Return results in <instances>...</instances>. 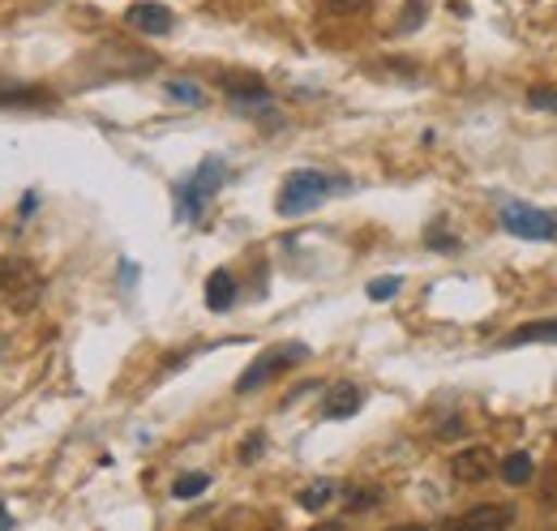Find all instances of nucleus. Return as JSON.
<instances>
[{
  "label": "nucleus",
  "instance_id": "5701e85b",
  "mask_svg": "<svg viewBox=\"0 0 557 531\" xmlns=\"http://www.w3.org/2000/svg\"><path fill=\"white\" fill-rule=\"evenodd\" d=\"M331 13H339V17H351V13H364L369 9V0H322Z\"/></svg>",
  "mask_w": 557,
  "mask_h": 531
},
{
  "label": "nucleus",
  "instance_id": "f3484780",
  "mask_svg": "<svg viewBox=\"0 0 557 531\" xmlns=\"http://www.w3.org/2000/svg\"><path fill=\"white\" fill-rule=\"evenodd\" d=\"M0 103H52L44 90H0Z\"/></svg>",
  "mask_w": 557,
  "mask_h": 531
},
{
  "label": "nucleus",
  "instance_id": "20e7f679",
  "mask_svg": "<svg viewBox=\"0 0 557 531\" xmlns=\"http://www.w3.org/2000/svg\"><path fill=\"white\" fill-rule=\"evenodd\" d=\"M502 227L510 236H523V240H554L557 236V219L549 210H536V206H523V201H506L502 206Z\"/></svg>",
  "mask_w": 557,
  "mask_h": 531
},
{
  "label": "nucleus",
  "instance_id": "393cba45",
  "mask_svg": "<svg viewBox=\"0 0 557 531\" xmlns=\"http://www.w3.org/2000/svg\"><path fill=\"white\" fill-rule=\"evenodd\" d=\"M0 528H9V510L4 506H0Z\"/></svg>",
  "mask_w": 557,
  "mask_h": 531
},
{
  "label": "nucleus",
  "instance_id": "423d86ee",
  "mask_svg": "<svg viewBox=\"0 0 557 531\" xmlns=\"http://www.w3.org/2000/svg\"><path fill=\"white\" fill-rule=\"evenodd\" d=\"M493 471H497V459H493L488 446H468V450H459V455L450 459V476H455L459 484H485Z\"/></svg>",
  "mask_w": 557,
  "mask_h": 531
},
{
  "label": "nucleus",
  "instance_id": "f257e3e1",
  "mask_svg": "<svg viewBox=\"0 0 557 531\" xmlns=\"http://www.w3.org/2000/svg\"><path fill=\"white\" fill-rule=\"evenodd\" d=\"M0 296L9 300V309L30 313L44 300V274L26 258H0Z\"/></svg>",
  "mask_w": 557,
  "mask_h": 531
},
{
  "label": "nucleus",
  "instance_id": "a211bd4d",
  "mask_svg": "<svg viewBox=\"0 0 557 531\" xmlns=\"http://www.w3.org/2000/svg\"><path fill=\"white\" fill-rule=\"evenodd\" d=\"M168 95L181 99V103H202V90L194 82H168Z\"/></svg>",
  "mask_w": 557,
  "mask_h": 531
},
{
  "label": "nucleus",
  "instance_id": "7ed1b4c3",
  "mask_svg": "<svg viewBox=\"0 0 557 531\" xmlns=\"http://www.w3.org/2000/svg\"><path fill=\"white\" fill-rule=\"evenodd\" d=\"M309 356V347L305 343H278L271 351H262L245 373H240V382H236V391L240 395H249V391H258V386H267L271 378H278L283 369H292V365H300Z\"/></svg>",
  "mask_w": 557,
  "mask_h": 531
},
{
  "label": "nucleus",
  "instance_id": "412c9836",
  "mask_svg": "<svg viewBox=\"0 0 557 531\" xmlns=\"http://www.w3.org/2000/svg\"><path fill=\"white\" fill-rule=\"evenodd\" d=\"M424 13H429V9H424V0H412V4H408V9L399 13L404 22H399L395 30H417V26H420V17H424Z\"/></svg>",
  "mask_w": 557,
  "mask_h": 531
},
{
  "label": "nucleus",
  "instance_id": "0eeeda50",
  "mask_svg": "<svg viewBox=\"0 0 557 531\" xmlns=\"http://www.w3.org/2000/svg\"><path fill=\"white\" fill-rule=\"evenodd\" d=\"M125 22H129L134 30H141V35H168V30L176 26L172 9H168V4H154V0H138V4H129Z\"/></svg>",
  "mask_w": 557,
  "mask_h": 531
},
{
  "label": "nucleus",
  "instance_id": "ddd939ff",
  "mask_svg": "<svg viewBox=\"0 0 557 531\" xmlns=\"http://www.w3.org/2000/svg\"><path fill=\"white\" fill-rule=\"evenodd\" d=\"M497 471H502V480H506V484H515V489H523V484L532 480V459H528L523 450H519V455H506V464L497 467Z\"/></svg>",
  "mask_w": 557,
  "mask_h": 531
},
{
  "label": "nucleus",
  "instance_id": "1a4fd4ad",
  "mask_svg": "<svg viewBox=\"0 0 557 531\" xmlns=\"http://www.w3.org/2000/svg\"><path fill=\"white\" fill-rule=\"evenodd\" d=\"M463 528H510L515 523V506H472L468 515H459Z\"/></svg>",
  "mask_w": 557,
  "mask_h": 531
},
{
  "label": "nucleus",
  "instance_id": "4be33fe9",
  "mask_svg": "<svg viewBox=\"0 0 557 531\" xmlns=\"http://www.w3.org/2000/svg\"><path fill=\"white\" fill-rule=\"evenodd\" d=\"M541 502L549 506V510H557V464L545 471V480H541Z\"/></svg>",
  "mask_w": 557,
  "mask_h": 531
},
{
  "label": "nucleus",
  "instance_id": "b1692460",
  "mask_svg": "<svg viewBox=\"0 0 557 531\" xmlns=\"http://www.w3.org/2000/svg\"><path fill=\"white\" fill-rule=\"evenodd\" d=\"M258 450H262V437H249V442H245V446H240V459H253V455H258Z\"/></svg>",
  "mask_w": 557,
  "mask_h": 531
},
{
  "label": "nucleus",
  "instance_id": "dca6fc26",
  "mask_svg": "<svg viewBox=\"0 0 557 531\" xmlns=\"http://www.w3.org/2000/svg\"><path fill=\"white\" fill-rule=\"evenodd\" d=\"M399 283H404L399 274H386V279H373V283H369V300H391V296L399 292Z\"/></svg>",
  "mask_w": 557,
  "mask_h": 531
},
{
  "label": "nucleus",
  "instance_id": "aec40b11",
  "mask_svg": "<svg viewBox=\"0 0 557 531\" xmlns=\"http://www.w3.org/2000/svg\"><path fill=\"white\" fill-rule=\"evenodd\" d=\"M377 506V489H351L348 493V510H373Z\"/></svg>",
  "mask_w": 557,
  "mask_h": 531
},
{
  "label": "nucleus",
  "instance_id": "9b49d317",
  "mask_svg": "<svg viewBox=\"0 0 557 531\" xmlns=\"http://www.w3.org/2000/svg\"><path fill=\"white\" fill-rule=\"evenodd\" d=\"M523 343H557V318L549 322H528L515 334H506V347H523Z\"/></svg>",
  "mask_w": 557,
  "mask_h": 531
},
{
  "label": "nucleus",
  "instance_id": "6e6552de",
  "mask_svg": "<svg viewBox=\"0 0 557 531\" xmlns=\"http://www.w3.org/2000/svg\"><path fill=\"white\" fill-rule=\"evenodd\" d=\"M360 403H364L360 386H351V382H339V386L326 395L322 411H326L331 420H348V416H356V411H360Z\"/></svg>",
  "mask_w": 557,
  "mask_h": 531
},
{
  "label": "nucleus",
  "instance_id": "6ab92c4d",
  "mask_svg": "<svg viewBox=\"0 0 557 531\" xmlns=\"http://www.w3.org/2000/svg\"><path fill=\"white\" fill-rule=\"evenodd\" d=\"M528 103L545 108V112H557V90L554 86H536V90H528Z\"/></svg>",
  "mask_w": 557,
  "mask_h": 531
},
{
  "label": "nucleus",
  "instance_id": "f8f14e48",
  "mask_svg": "<svg viewBox=\"0 0 557 531\" xmlns=\"http://www.w3.org/2000/svg\"><path fill=\"white\" fill-rule=\"evenodd\" d=\"M223 90H227L232 99H267V82L253 77V73H227V77H223Z\"/></svg>",
  "mask_w": 557,
  "mask_h": 531
},
{
  "label": "nucleus",
  "instance_id": "2eb2a0df",
  "mask_svg": "<svg viewBox=\"0 0 557 531\" xmlns=\"http://www.w3.org/2000/svg\"><path fill=\"white\" fill-rule=\"evenodd\" d=\"M207 489H210V476H207V471H189V476H181V480L172 484V497L189 502V497H198V493H207Z\"/></svg>",
  "mask_w": 557,
  "mask_h": 531
},
{
  "label": "nucleus",
  "instance_id": "4468645a",
  "mask_svg": "<svg viewBox=\"0 0 557 531\" xmlns=\"http://www.w3.org/2000/svg\"><path fill=\"white\" fill-rule=\"evenodd\" d=\"M331 497H335V480H318V484H309V489H300V506L305 510H326L331 506Z\"/></svg>",
  "mask_w": 557,
  "mask_h": 531
},
{
  "label": "nucleus",
  "instance_id": "9d476101",
  "mask_svg": "<svg viewBox=\"0 0 557 531\" xmlns=\"http://www.w3.org/2000/svg\"><path fill=\"white\" fill-rule=\"evenodd\" d=\"M232 300H236V279H232V270H214L207 279V305L214 313H227Z\"/></svg>",
  "mask_w": 557,
  "mask_h": 531
},
{
  "label": "nucleus",
  "instance_id": "39448f33",
  "mask_svg": "<svg viewBox=\"0 0 557 531\" xmlns=\"http://www.w3.org/2000/svg\"><path fill=\"white\" fill-rule=\"evenodd\" d=\"M219 181H223V163H219V159H207V163L194 172V181L181 189V214H185V219H194V214L207 206L210 194L219 189Z\"/></svg>",
  "mask_w": 557,
  "mask_h": 531
},
{
  "label": "nucleus",
  "instance_id": "f03ea898",
  "mask_svg": "<svg viewBox=\"0 0 557 531\" xmlns=\"http://www.w3.org/2000/svg\"><path fill=\"white\" fill-rule=\"evenodd\" d=\"M331 194V181L322 176V172H292L287 181H283V189H278V214H287V219H296V214H309V210H318L322 201Z\"/></svg>",
  "mask_w": 557,
  "mask_h": 531
}]
</instances>
